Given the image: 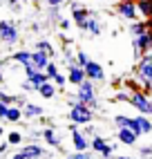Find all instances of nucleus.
Wrapping results in <instances>:
<instances>
[{"instance_id": "1", "label": "nucleus", "mask_w": 152, "mask_h": 159, "mask_svg": "<svg viewBox=\"0 0 152 159\" xmlns=\"http://www.w3.org/2000/svg\"><path fill=\"white\" fill-rule=\"evenodd\" d=\"M74 101H78V103H83V105H87V108H92V110H99V97H96V85H94V81H85V83H81L78 88H76V92H74V97H72V103Z\"/></svg>"}, {"instance_id": "2", "label": "nucleus", "mask_w": 152, "mask_h": 159, "mask_svg": "<svg viewBox=\"0 0 152 159\" xmlns=\"http://www.w3.org/2000/svg\"><path fill=\"white\" fill-rule=\"evenodd\" d=\"M67 119H69V123H76V125H90L94 121V110L78 103V101H74V103H69Z\"/></svg>"}, {"instance_id": "3", "label": "nucleus", "mask_w": 152, "mask_h": 159, "mask_svg": "<svg viewBox=\"0 0 152 159\" xmlns=\"http://www.w3.org/2000/svg\"><path fill=\"white\" fill-rule=\"evenodd\" d=\"M20 40V29L16 25V20L11 18H2L0 20V43L7 47H14Z\"/></svg>"}, {"instance_id": "4", "label": "nucleus", "mask_w": 152, "mask_h": 159, "mask_svg": "<svg viewBox=\"0 0 152 159\" xmlns=\"http://www.w3.org/2000/svg\"><path fill=\"white\" fill-rule=\"evenodd\" d=\"M69 134H72V148H74V152H87V150H90L92 139H90V137L85 134L76 123L69 125Z\"/></svg>"}, {"instance_id": "5", "label": "nucleus", "mask_w": 152, "mask_h": 159, "mask_svg": "<svg viewBox=\"0 0 152 159\" xmlns=\"http://www.w3.org/2000/svg\"><path fill=\"white\" fill-rule=\"evenodd\" d=\"M116 14L118 18L127 20V23H134L139 20V9H136V0H116Z\"/></svg>"}, {"instance_id": "6", "label": "nucleus", "mask_w": 152, "mask_h": 159, "mask_svg": "<svg viewBox=\"0 0 152 159\" xmlns=\"http://www.w3.org/2000/svg\"><path fill=\"white\" fill-rule=\"evenodd\" d=\"M132 108L139 110V114H145V116H152V99L143 92H130V101Z\"/></svg>"}, {"instance_id": "7", "label": "nucleus", "mask_w": 152, "mask_h": 159, "mask_svg": "<svg viewBox=\"0 0 152 159\" xmlns=\"http://www.w3.org/2000/svg\"><path fill=\"white\" fill-rule=\"evenodd\" d=\"M148 52H152L150 47V34L145 31V34H141V36H132V54L136 61H141V56H145Z\"/></svg>"}, {"instance_id": "8", "label": "nucleus", "mask_w": 152, "mask_h": 159, "mask_svg": "<svg viewBox=\"0 0 152 159\" xmlns=\"http://www.w3.org/2000/svg\"><path fill=\"white\" fill-rule=\"evenodd\" d=\"M136 79L139 81H150L152 83V54L141 56V61H136Z\"/></svg>"}, {"instance_id": "9", "label": "nucleus", "mask_w": 152, "mask_h": 159, "mask_svg": "<svg viewBox=\"0 0 152 159\" xmlns=\"http://www.w3.org/2000/svg\"><path fill=\"white\" fill-rule=\"evenodd\" d=\"M69 9H72V20H74V25L85 31V23H87V18L92 16V11H90L87 7H81V5H76V2H72Z\"/></svg>"}, {"instance_id": "10", "label": "nucleus", "mask_w": 152, "mask_h": 159, "mask_svg": "<svg viewBox=\"0 0 152 159\" xmlns=\"http://www.w3.org/2000/svg\"><path fill=\"white\" fill-rule=\"evenodd\" d=\"M18 152L25 155L27 159H42V157H49V152L45 150V148H42L40 143H34V141H31V143H25Z\"/></svg>"}, {"instance_id": "11", "label": "nucleus", "mask_w": 152, "mask_h": 159, "mask_svg": "<svg viewBox=\"0 0 152 159\" xmlns=\"http://www.w3.org/2000/svg\"><path fill=\"white\" fill-rule=\"evenodd\" d=\"M85 81H87L85 67H81V65H72V67H67V83H69V85L78 88L81 83H85Z\"/></svg>"}, {"instance_id": "12", "label": "nucleus", "mask_w": 152, "mask_h": 159, "mask_svg": "<svg viewBox=\"0 0 152 159\" xmlns=\"http://www.w3.org/2000/svg\"><path fill=\"white\" fill-rule=\"evenodd\" d=\"M25 70V79L29 81V83H34L36 85V90L42 85V83H47L49 79H47V74L45 72H40V70H36L34 65H27V67H23Z\"/></svg>"}, {"instance_id": "13", "label": "nucleus", "mask_w": 152, "mask_h": 159, "mask_svg": "<svg viewBox=\"0 0 152 159\" xmlns=\"http://www.w3.org/2000/svg\"><path fill=\"white\" fill-rule=\"evenodd\" d=\"M42 141H45L49 148H54V150H60L63 148V139H60V134L56 132L54 125H49V128L42 130Z\"/></svg>"}, {"instance_id": "14", "label": "nucleus", "mask_w": 152, "mask_h": 159, "mask_svg": "<svg viewBox=\"0 0 152 159\" xmlns=\"http://www.w3.org/2000/svg\"><path fill=\"white\" fill-rule=\"evenodd\" d=\"M85 74H87V79L94 81V83L105 81V70H103L101 63H96V61H90L87 65H85Z\"/></svg>"}, {"instance_id": "15", "label": "nucleus", "mask_w": 152, "mask_h": 159, "mask_svg": "<svg viewBox=\"0 0 152 159\" xmlns=\"http://www.w3.org/2000/svg\"><path fill=\"white\" fill-rule=\"evenodd\" d=\"M116 141L123 143V146H136L139 141V134L130 128H116Z\"/></svg>"}, {"instance_id": "16", "label": "nucleus", "mask_w": 152, "mask_h": 159, "mask_svg": "<svg viewBox=\"0 0 152 159\" xmlns=\"http://www.w3.org/2000/svg\"><path fill=\"white\" fill-rule=\"evenodd\" d=\"M54 58L49 56V54H45V52H40V49H34L31 52V65H34L36 70H40V72H45V67L49 65Z\"/></svg>"}, {"instance_id": "17", "label": "nucleus", "mask_w": 152, "mask_h": 159, "mask_svg": "<svg viewBox=\"0 0 152 159\" xmlns=\"http://www.w3.org/2000/svg\"><path fill=\"white\" fill-rule=\"evenodd\" d=\"M23 114H25V119H40L42 114H45V108L38 103H25L23 105Z\"/></svg>"}, {"instance_id": "18", "label": "nucleus", "mask_w": 152, "mask_h": 159, "mask_svg": "<svg viewBox=\"0 0 152 159\" xmlns=\"http://www.w3.org/2000/svg\"><path fill=\"white\" fill-rule=\"evenodd\" d=\"M9 61L18 63L20 67H27V65H31V52L29 49H18V52H14V54L9 56Z\"/></svg>"}, {"instance_id": "19", "label": "nucleus", "mask_w": 152, "mask_h": 159, "mask_svg": "<svg viewBox=\"0 0 152 159\" xmlns=\"http://www.w3.org/2000/svg\"><path fill=\"white\" fill-rule=\"evenodd\" d=\"M134 121H136V132H139V137H143V134H150V132H152V121H150V116H145V114H136Z\"/></svg>"}, {"instance_id": "20", "label": "nucleus", "mask_w": 152, "mask_h": 159, "mask_svg": "<svg viewBox=\"0 0 152 159\" xmlns=\"http://www.w3.org/2000/svg\"><path fill=\"white\" fill-rule=\"evenodd\" d=\"M85 31H87L90 36H101L103 31V25H101V18H96L94 14L87 18V23H85Z\"/></svg>"}, {"instance_id": "21", "label": "nucleus", "mask_w": 152, "mask_h": 159, "mask_svg": "<svg viewBox=\"0 0 152 159\" xmlns=\"http://www.w3.org/2000/svg\"><path fill=\"white\" fill-rule=\"evenodd\" d=\"M114 123H116V128H130V130L136 132V121H134V116L116 114V116H114ZM136 134H139V132H136Z\"/></svg>"}, {"instance_id": "22", "label": "nucleus", "mask_w": 152, "mask_h": 159, "mask_svg": "<svg viewBox=\"0 0 152 159\" xmlns=\"http://www.w3.org/2000/svg\"><path fill=\"white\" fill-rule=\"evenodd\" d=\"M56 92H58V88L54 85V81H47V83H42V85L38 88V94H40L42 99H47V101L56 97Z\"/></svg>"}, {"instance_id": "23", "label": "nucleus", "mask_w": 152, "mask_h": 159, "mask_svg": "<svg viewBox=\"0 0 152 159\" xmlns=\"http://www.w3.org/2000/svg\"><path fill=\"white\" fill-rule=\"evenodd\" d=\"M136 9L145 20L152 18V0H136Z\"/></svg>"}, {"instance_id": "24", "label": "nucleus", "mask_w": 152, "mask_h": 159, "mask_svg": "<svg viewBox=\"0 0 152 159\" xmlns=\"http://www.w3.org/2000/svg\"><path fill=\"white\" fill-rule=\"evenodd\" d=\"M23 108L20 105H9V112H7V121L9 123H18L20 119H23Z\"/></svg>"}, {"instance_id": "25", "label": "nucleus", "mask_w": 152, "mask_h": 159, "mask_svg": "<svg viewBox=\"0 0 152 159\" xmlns=\"http://www.w3.org/2000/svg\"><path fill=\"white\" fill-rule=\"evenodd\" d=\"M145 31H148L145 20H134V23H130V34L132 36H141V34H145Z\"/></svg>"}, {"instance_id": "26", "label": "nucleus", "mask_w": 152, "mask_h": 159, "mask_svg": "<svg viewBox=\"0 0 152 159\" xmlns=\"http://www.w3.org/2000/svg\"><path fill=\"white\" fill-rule=\"evenodd\" d=\"M36 49H40V52H45V54H49L51 58L56 56V49H54V45L49 43V40H45V38H40V40H36Z\"/></svg>"}, {"instance_id": "27", "label": "nucleus", "mask_w": 152, "mask_h": 159, "mask_svg": "<svg viewBox=\"0 0 152 159\" xmlns=\"http://www.w3.org/2000/svg\"><path fill=\"white\" fill-rule=\"evenodd\" d=\"M0 103L5 105H16V94H9L5 90H0Z\"/></svg>"}, {"instance_id": "28", "label": "nucleus", "mask_w": 152, "mask_h": 159, "mask_svg": "<svg viewBox=\"0 0 152 159\" xmlns=\"http://www.w3.org/2000/svg\"><path fill=\"white\" fill-rule=\"evenodd\" d=\"M47 18L51 23H60V7H47Z\"/></svg>"}, {"instance_id": "29", "label": "nucleus", "mask_w": 152, "mask_h": 159, "mask_svg": "<svg viewBox=\"0 0 152 159\" xmlns=\"http://www.w3.org/2000/svg\"><path fill=\"white\" fill-rule=\"evenodd\" d=\"M45 74H47V79H49V81H54V79H56V76H58V74H60V72H58V65H56V63H54V61H51V63H49V65L45 67Z\"/></svg>"}, {"instance_id": "30", "label": "nucleus", "mask_w": 152, "mask_h": 159, "mask_svg": "<svg viewBox=\"0 0 152 159\" xmlns=\"http://www.w3.org/2000/svg\"><path fill=\"white\" fill-rule=\"evenodd\" d=\"M7 141L11 143V146H18V143H23V134H20L18 130H14V132L7 134Z\"/></svg>"}, {"instance_id": "31", "label": "nucleus", "mask_w": 152, "mask_h": 159, "mask_svg": "<svg viewBox=\"0 0 152 159\" xmlns=\"http://www.w3.org/2000/svg\"><path fill=\"white\" fill-rule=\"evenodd\" d=\"M90 61H92V58H90L87 54H85V52H76V65H81V67H85V65H87Z\"/></svg>"}, {"instance_id": "32", "label": "nucleus", "mask_w": 152, "mask_h": 159, "mask_svg": "<svg viewBox=\"0 0 152 159\" xmlns=\"http://www.w3.org/2000/svg\"><path fill=\"white\" fill-rule=\"evenodd\" d=\"M54 85H56L58 90H65V85H67V74H63V72H60L58 76L54 79Z\"/></svg>"}, {"instance_id": "33", "label": "nucleus", "mask_w": 152, "mask_h": 159, "mask_svg": "<svg viewBox=\"0 0 152 159\" xmlns=\"http://www.w3.org/2000/svg\"><path fill=\"white\" fill-rule=\"evenodd\" d=\"M7 7L11 9V11H20V9H23V0H7Z\"/></svg>"}, {"instance_id": "34", "label": "nucleus", "mask_w": 152, "mask_h": 159, "mask_svg": "<svg viewBox=\"0 0 152 159\" xmlns=\"http://www.w3.org/2000/svg\"><path fill=\"white\" fill-rule=\"evenodd\" d=\"M20 90H23V92H38V90H36V85H34V83H29L27 79L20 83Z\"/></svg>"}, {"instance_id": "35", "label": "nucleus", "mask_w": 152, "mask_h": 159, "mask_svg": "<svg viewBox=\"0 0 152 159\" xmlns=\"http://www.w3.org/2000/svg\"><path fill=\"white\" fill-rule=\"evenodd\" d=\"M67 159H92V152L87 150V152H72V155H67Z\"/></svg>"}, {"instance_id": "36", "label": "nucleus", "mask_w": 152, "mask_h": 159, "mask_svg": "<svg viewBox=\"0 0 152 159\" xmlns=\"http://www.w3.org/2000/svg\"><path fill=\"white\" fill-rule=\"evenodd\" d=\"M72 23H74L72 18H60V23H58V27H60L63 31H67V29L72 27Z\"/></svg>"}, {"instance_id": "37", "label": "nucleus", "mask_w": 152, "mask_h": 159, "mask_svg": "<svg viewBox=\"0 0 152 159\" xmlns=\"http://www.w3.org/2000/svg\"><path fill=\"white\" fill-rule=\"evenodd\" d=\"M112 101H130V92H116Z\"/></svg>"}, {"instance_id": "38", "label": "nucleus", "mask_w": 152, "mask_h": 159, "mask_svg": "<svg viewBox=\"0 0 152 159\" xmlns=\"http://www.w3.org/2000/svg\"><path fill=\"white\" fill-rule=\"evenodd\" d=\"M141 157H143V159H150L152 157V146H141Z\"/></svg>"}, {"instance_id": "39", "label": "nucleus", "mask_w": 152, "mask_h": 159, "mask_svg": "<svg viewBox=\"0 0 152 159\" xmlns=\"http://www.w3.org/2000/svg\"><path fill=\"white\" fill-rule=\"evenodd\" d=\"M83 132L87 134L90 139H94V137H96V128H94V125H83Z\"/></svg>"}, {"instance_id": "40", "label": "nucleus", "mask_w": 152, "mask_h": 159, "mask_svg": "<svg viewBox=\"0 0 152 159\" xmlns=\"http://www.w3.org/2000/svg\"><path fill=\"white\" fill-rule=\"evenodd\" d=\"M7 112H9V105L0 103V121H7Z\"/></svg>"}, {"instance_id": "41", "label": "nucleus", "mask_w": 152, "mask_h": 159, "mask_svg": "<svg viewBox=\"0 0 152 159\" xmlns=\"http://www.w3.org/2000/svg\"><path fill=\"white\" fill-rule=\"evenodd\" d=\"M45 5H47V7H63L65 0H45Z\"/></svg>"}, {"instance_id": "42", "label": "nucleus", "mask_w": 152, "mask_h": 159, "mask_svg": "<svg viewBox=\"0 0 152 159\" xmlns=\"http://www.w3.org/2000/svg\"><path fill=\"white\" fill-rule=\"evenodd\" d=\"M9 146H11L9 141H2V143H0V155H5V152H7V148H9Z\"/></svg>"}, {"instance_id": "43", "label": "nucleus", "mask_w": 152, "mask_h": 159, "mask_svg": "<svg viewBox=\"0 0 152 159\" xmlns=\"http://www.w3.org/2000/svg\"><path fill=\"white\" fill-rule=\"evenodd\" d=\"M9 159H27V157H25V155H20V152H16V155H11Z\"/></svg>"}, {"instance_id": "44", "label": "nucleus", "mask_w": 152, "mask_h": 159, "mask_svg": "<svg viewBox=\"0 0 152 159\" xmlns=\"http://www.w3.org/2000/svg\"><path fill=\"white\" fill-rule=\"evenodd\" d=\"M114 159H134V157H130V155H116Z\"/></svg>"}, {"instance_id": "45", "label": "nucleus", "mask_w": 152, "mask_h": 159, "mask_svg": "<svg viewBox=\"0 0 152 159\" xmlns=\"http://www.w3.org/2000/svg\"><path fill=\"white\" fill-rule=\"evenodd\" d=\"M5 81V74H2V63H0V83Z\"/></svg>"}, {"instance_id": "46", "label": "nucleus", "mask_w": 152, "mask_h": 159, "mask_svg": "<svg viewBox=\"0 0 152 159\" xmlns=\"http://www.w3.org/2000/svg\"><path fill=\"white\" fill-rule=\"evenodd\" d=\"M145 25H148V31H150V29H152V18H148V20H145Z\"/></svg>"}, {"instance_id": "47", "label": "nucleus", "mask_w": 152, "mask_h": 159, "mask_svg": "<svg viewBox=\"0 0 152 159\" xmlns=\"http://www.w3.org/2000/svg\"><path fill=\"white\" fill-rule=\"evenodd\" d=\"M5 134V128H2V123H0V137H2Z\"/></svg>"}, {"instance_id": "48", "label": "nucleus", "mask_w": 152, "mask_h": 159, "mask_svg": "<svg viewBox=\"0 0 152 159\" xmlns=\"http://www.w3.org/2000/svg\"><path fill=\"white\" fill-rule=\"evenodd\" d=\"M148 34H150V47H152V29H150V31H148Z\"/></svg>"}, {"instance_id": "49", "label": "nucleus", "mask_w": 152, "mask_h": 159, "mask_svg": "<svg viewBox=\"0 0 152 159\" xmlns=\"http://www.w3.org/2000/svg\"><path fill=\"white\" fill-rule=\"evenodd\" d=\"M2 5H7V0H0V7H2Z\"/></svg>"}, {"instance_id": "50", "label": "nucleus", "mask_w": 152, "mask_h": 159, "mask_svg": "<svg viewBox=\"0 0 152 159\" xmlns=\"http://www.w3.org/2000/svg\"><path fill=\"white\" fill-rule=\"evenodd\" d=\"M0 159H2V155H0Z\"/></svg>"}, {"instance_id": "51", "label": "nucleus", "mask_w": 152, "mask_h": 159, "mask_svg": "<svg viewBox=\"0 0 152 159\" xmlns=\"http://www.w3.org/2000/svg\"><path fill=\"white\" fill-rule=\"evenodd\" d=\"M63 159H67V157H63Z\"/></svg>"}]
</instances>
